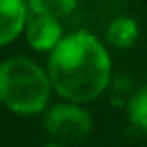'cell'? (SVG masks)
<instances>
[{"mask_svg": "<svg viewBox=\"0 0 147 147\" xmlns=\"http://www.w3.org/2000/svg\"><path fill=\"white\" fill-rule=\"evenodd\" d=\"M47 73L63 99L89 103L111 81V57L95 34L79 30L65 36L51 51Z\"/></svg>", "mask_w": 147, "mask_h": 147, "instance_id": "cell-1", "label": "cell"}, {"mask_svg": "<svg viewBox=\"0 0 147 147\" xmlns=\"http://www.w3.org/2000/svg\"><path fill=\"white\" fill-rule=\"evenodd\" d=\"M51 77L36 63L12 57L0 69V97L8 111L16 115L42 113L51 97Z\"/></svg>", "mask_w": 147, "mask_h": 147, "instance_id": "cell-2", "label": "cell"}, {"mask_svg": "<svg viewBox=\"0 0 147 147\" xmlns=\"http://www.w3.org/2000/svg\"><path fill=\"white\" fill-rule=\"evenodd\" d=\"M91 125L93 123L89 113L81 109L79 103L55 105L45 117V127L49 135L65 143H79L87 139L91 133Z\"/></svg>", "mask_w": 147, "mask_h": 147, "instance_id": "cell-3", "label": "cell"}, {"mask_svg": "<svg viewBox=\"0 0 147 147\" xmlns=\"http://www.w3.org/2000/svg\"><path fill=\"white\" fill-rule=\"evenodd\" d=\"M26 40L32 49L36 51H53L65 36L61 22L51 16H40V14H30L26 28H24Z\"/></svg>", "mask_w": 147, "mask_h": 147, "instance_id": "cell-4", "label": "cell"}, {"mask_svg": "<svg viewBox=\"0 0 147 147\" xmlns=\"http://www.w3.org/2000/svg\"><path fill=\"white\" fill-rule=\"evenodd\" d=\"M28 22L26 0H0V42H12Z\"/></svg>", "mask_w": 147, "mask_h": 147, "instance_id": "cell-5", "label": "cell"}, {"mask_svg": "<svg viewBox=\"0 0 147 147\" xmlns=\"http://www.w3.org/2000/svg\"><path fill=\"white\" fill-rule=\"evenodd\" d=\"M139 26L129 16H119L109 22L107 26V40L117 49H131L137 42Z\"/></svg>", "mask_w": 147, "mask_h": 147, "instance_id": "cell-6", "label": "cell"}, {"mask_svg": "<svg viewBox=\"0 0 147 147\" xmlns=\"http://www.w3.org/2000/svg\"><path fill=\"white\" fill-rule=\"evenodd\" d=\"M30 14H40V16H51V18H65L69 16L79 0H26Z\"/></svg>", "mask_w": 147, "mask_h": 147, "instance_id": "cell-7", "label": "cell"}, {"mask_svg": "<svg viewBox=\"0 0 147 147\" xmlns=\"http://www.w3.org/2000/svg\"><path fill=\"white\" fill-rule=\"evenodd\" d=\"M129 119L137 129L147 131V87L141 89L131 99V103H129Z\"/></svg>", "mask_w": 147, "mask_h": 147, "instance_id": "cell-8", "label": "cell"}, {"mask_svg": "<svg viewBox=\"0 0 147 147\" xmlns=\"http://www.w3.org/2000/svg\"><path fill=\"white\" fill-rule=\"evenodd\" d=\"M45 147H61V145H45Z\"/></svg>", "mask_w": 147, "mask_h": 147, "instance_id": "cell-9", "label": "cell"}]
</instances>
